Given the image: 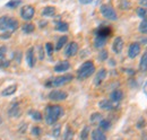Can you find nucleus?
<instances>
[{
	"instance_id": "nucleus-32",
	"label": "nucleus",
	"mask_w": 147,
	"mask_h": 140,
	"mask_svg": "<svg viewBox=\"0 0 147 140\" xmlns=\"http://www.w3.org/2000/svg\"><path fill=\"white\" fill-rule=\"evenodd\" d=\"M136 13H137V15H138L140 18H146L147 17V8L139 7V8H137Z\"/></svg>"
},
{
	"instance_id": "nucleus-37",
	"label": "nucleus",
	"mask_w": 147,
	"mask_h": 140,
	"mask_svg": "<svg viewBox=\"0 0 147 140\" xmlns=\"http://www.w3.org/2000/svg\"><path fill=\"white\" fill-rule=\"evenodd\" d=\"M74 137V133H73V130L69 128V127H67V129H66V132H65V139L66 140H70L73 139Z\"/></svg>"
},
{
	"instance_id": "nucleus-35",
	"label": "nucleus",
	"mask_w": 147,
	"mask_h": 140,
	"mask_svg": "<svg viewBox=\"0 0 147 140\" xmlns=\"http://www.w3.org/2000/svg\"><path fill=\"white\" fill-rule=\"evenodd\" d=\"M9 66H10V61H9V60H7V59H5V58L0 59V69H6V68H8Z\"/></svg>"
},
{
	"instance_id": "nucleus-48",
	"label": "nucleus",
	"mask_w": 147,
	"mask_h": 140,
	"mask_svg": "<svg viewBox=\"0 0 147 140\" xmlns=\"http://www.w3.org/2000/svg\"><path fill=\"white\" fill-rule=\"evenodd\" d=\"M47 25V22H40V27H43Z\"/></svg>"
},
{
	"instance_id": "nucleus-8",
	"label": "nucleus",
	"mask_w": 147,
	"mask_h": 140,
	"mask_svg": "<svg viewBox=\"0 0 147 140\" xmlns=\"http://www.w3.org/2000/svg\"><path fill=\"white\" fill-rule=\"evenodd\" d=\"M123 38L121 37V36H117L115 38H114V41H113V44H112V50H113V52L114 53H120L122 51V49H123Z\"/></svg>"
},
{
	"instance_id": "nucleus-24",
	"label": "nucleus",
	"mask_w": 147,
	"mask_h": 140,
	"mask_svg": "<svg viewBox=\"0 0 147 140\" xmlns=\"http://www.w3.org/2000/svg\"><path fill=\"white\" fill-rule=\"evenodd\" d=\"M55 30L59 32H67L69 30V25L66 22H57L55 23Z\"/></svg>"
},
{
	"instance_id": "nucleus-14",
	"label": "nucleus",
	"mask_w": 147,
	"mask_h": 140,
	"mask_svg": "<svg viewBox=\"0 0 147 140\" xmlns=\"http://www.w3.org/2000/svg\"><path fill=\"white\" fill-rule=\"evenodd\" d=\"M123 98V92L120 89H115L110 94V100L112 102H120Z\"/></svg>"
},
{
	"instance_id": "nucleus-2",
	"label": "nucleus",
	"mask_w": 147,
	"mask_h": 140,
	"mask_svg": "<svg viewBox=\"0 0 147 140\" xmlns=\"http://www.w3.org/2000/svg\"><path fill=\"white\" fill-rule=\"evenodd\" d=\"M95 71V66L92 61H85L77 71V77L78 79H86L88 77H91Z\"/></svg>"
},
{
	"instance_id": "nucleus-26",
	"label": "nucleus",
	"mask_w": 147,
	"mask_h": 140,
	"mask_svg": "<svg viewBox=\"0 0 147 140\" xmlns=\"http://www.w3.org/2000/svg\"><path fill=\"white\" fill-rule=\"evenodd\" d=\"M103 119V116H102V114L101 113H97V112H95V113H93L92 115H91V123L92 124H98L100 121Z\"/></svg>"
},
{
	"instance_id": "nucleus-10",
	"label": "nucleus",
	"mask_w": 147,
	"mask_h": 140,
	"mask_svg": "<svg viewBox=\"0 0 147 140\" xmlns=\"http://www.w3.org/2000/svg\"><path fill=\"white\" fill-rule=\"evenodd\" d=\"M77 52H78V44H77L76 42H70V43L67 45V48H66L65 55L68 57V58H70V57L76 55Z\"/></svg>"
},
{
	"instance_id": "nucleus-9",
	"label": "nucleus",
	"mask_w": 147,
	"mask_h": 140,
	"mask_svg": "<svg viewBox=\"0 0 147 140\" xmlns=\"http://www.w3.org/2000/svg\"><path fill=\"white\" fill-rule=\"evenodd\" d=\"M26 62L28 65V67L33 68L35 66V62H36V58H35V54H34V49L33 48H30L27 51H26Z\"/></svg>"
},
{
	"instance_id": "nucleus-6",
	"label": "nucleus",
	"mask_w": 147,
	"mask_h": 140,
	"mask_svg": "<svg viewBox=\"0 0 147 140\" xmlns=\"http://www.w3.org/2000/svg\"><path fill=\"white\" fill-rule=\"evenodd\" d=\"M67 97H68V94H67L65 90H59V89L52 90V92L49 94V98H50L51 101H55V102L65 101Z\"/></svg>"
},
{
	"instance_id": "nucleus-39",
	"label": "nucleus",
	"mask_w": 147,
	"mask_h": 140,
	"mask_svg": "<svg viewBox=\"0 0 147 140\" xmlns=\"http://www.w3.org/2000/svg\"><path fill=\"white\" fill-rule=\"evenodd\" d=\"M42 133V129L40 127H33L32 128V135L35 136V137H40Z\"/></svg>"
},
{
	"instance_id": "nucleus-29",
	"label": "nucleus",
	"mask_w": 147,
	"mask_h": 140,
	"mask_svg": "<svg viewBox=\"0 0 147 140\" xmlns=\"http://www.w3.org/2000/svg\"><path fill=\"white\" fill-rule=\"evenodd\" d=\"M22 0H9L7 3H6V7L7 8H17L18 6L22 5Z\"/></svg>"
},
{
	"instance_id": "nucleus-25",
	"label": "nucleus",
	"mask_w": 147,
	"mask_h": 140,
	"mask_svg": "<svg viewBox=\"0 0 147 140\" xmlns=\"http://www.w3.org/2000/svg\"><path fill=\"white\" fill-rule=\"evenodd\" d=\"M68 42V36H66V35H63V36H61L59 40H58V42H57V44H55V50L57 51H59V50H61L63 46H65V44Z\"/></svg>"
},
{
	"instance_id": "nucleus-30",
	"label": "nucleus",
	"mask_w": 147,
	"mask_h": 140,
	"mask_svg": "<svg viewBox=\"0 0 147 140\" xmlns=\"http://www.w3.org/2000/svg\"><path fill=\"white\" fill-rule=\"evenodd\" d=\"M139 32L143 34H147V17L143 18V22L139 24Z\"/></svg>"
},
{
	"instance_id": "nucleus-41",
	"label": "nucleus",
	"mask_w": 147,
	"mask_h": 140,
	"mask_svg": "<svg viewBox=\"0 0 147 140\" xmlns=\"http://www.w3.org/2000/svg\"><path fill=\"white\" fill-rule=\"evenodd\" d=\"M6 52H7V48L6 46H0V59L5 58Z\"/></svg>"
},
{
	"instance_id": "nucleus-33",
	"label": "nucleus",
	"mask_w": 147,
	"mask_h": 140,
	"mask_svg": "<svg viewBox=\"0 0 147 140\" xmlns=\"http://www.w3.org/2000/svg\"><path fill=\"white\" fill-rule=\"evenodd\" d=\"M60 132H61V125L58 123V124H55V127H53V129H52V136L55 138H58L60 136Z\"/></svg>"
},
{
	"instance_id": "nucleus-16",
	"label": "nucleus",
	"mask_w": 147,
	"mask_h": 140,
	"mask_svg": "<svg viewBox=\"0 0 147 140\" xmlns=\"http://www.w3.org/2000/svg\"><path fill=\"white\" fill-rule=\"evenodd\" d=\"M92 139L93 140H105L107 136L101 129H95L92 131Z\"/></svg>"
},
{
	"instance_id": "nucleus-34",
	"label": "nucleus",
	"mask_w": 147,
	"mask_h": 140,
	"mask_svg": "<svg viewBox=\"0 0 147 140\" xmlns=\"http://www.w3.org/2000/svg\"><path fill=\"white\" fill-rule=\"evenodd\" d=\"M108 58H109V53L107 50L100 51V53H98V60L100 61H105V60H108Z\"/></svg>"
},
{
	"instance_id": "nucleus-31",
	"label": "nucleus",
	"mask_w": 147,
	"mask_h": 140,
	"mask_svg": "<svg viewBox=\"0 0 147 140\" xmlns=\"http://www.w3.org/2000/svg\"><path fill=\"white\" fill-rule=\"evenodd\" d=\"M30 115L32 116V119H34L35 121H41L42 120V114H41V112H38V111H30Z\"/></svg>"
},
{
	"instance_id": "nucleus-7",
	"label": "nucleus",
	"mask_w": 147,
	"mask_h": 140,
	"mask_svg": "<svg viewBox=\"0 0 147 140\" xmlns=\"http://www.w3.org/2000/svg\"><path fill=\"white\" fill-rule=\"evenodd\" d=\"M139 53H140V44H139V43H137V42L131 43V44H130V46H129V49H128L129 58L135 59Z\"/></svg>"
},
{
	"instance_id": "nucleus-49",
	"label": "nucleus",
	"mask_w": 147,
	"mask_h": 140,
	"mask_svg": "<svg viewBox=\"0 0 147 140\" xmlns=\"http://www.w3.org/2000/svg\"><path fill=\"white\" fill-rule=\"evenodd\" d=\"M2 123V119H1V116H0V124Z\"/></svg>"
},
{
	"instance_id": "nucleus-12",
	"label": "nucleus",
	"mask_w": 147,
	"mask_h": 140,
	"mask_svg": "<svg viewBox=\"0 0 147 140\" xmlns=\"http://www.w3.org/2000/svg\"><path fill=\"white\" fill-rule=\"evenodd\" d=\"M70 69V63L68 61H60L55 66V72H65Z\"/></svg>"
},
{
	"instance_id": "nucleus-36",
	"label": "nucleus",
	"mask_w": 147,
	"mask_h": 140,
	"mask_svg": "<svg viewBox=\"0 0 147 140\" xmlns=\"http://www.w3.org/2000/svg\"><path fill=\"white\" fill-rule=\"evenodd\" d=\"M90 135V127H84L82 133H80V139H87Z\"/></svg>"
},
{
	"instance_id": "nucleus-47",
	"label": "nucleus",
	"mask_w": 147,
	"mask_h": 140,
	"mask_svg": "<svg viewBox=\"0 0 147 140\" xmlns=\"http://www.w3.org/2000/svg\"><path fill=\"white\" fill-rule=\"evenodd\" d=\"M143 90H144V93H145V95L147 96V81L144 84V87H143Z\"/></svg>"
},
{
	"instance_id": "nucleus-17",
	"label": "nucleus",
	"mask_w": 147,
	"mask_h": 140,
	"mask_svg": "<svg viewBox=\"0 0 147 140\" xmlns=\"http://www.w3.org/2000/svg\"><path fill=\"white\" fill-rule=\"evenodd\" d=\"M16 90H17V85H16V84L9 85V86H7V87L2 90L1 95H2V96H11V95H14V94L16 93Z\"/></svg>"
},
{
	"instance_id": "nucleus-45",
	"label": "nucleus",
	"mask_w": 147,
	"mask_h": 140,
	"mask_svg": "<svg viewBox=\"0 0 147 140\" xmlns=\"http://www.w3.org/2000/svg\"><path fill=\"white\" fill-rule=\"evenodd\" d=\"M138 3H139V6L147 8V0H138Z\"/></svg>"
},
{
	"instance_id": "nucleus-3",
	"label": "nucleus",
	"mask_w": 147,
	"mask_h": 140,
	"mask_svg": "<svg viewBox=\"0 0 147 140\" xmlns=\"http://www.w3.org/2000/svg\"><path fill=\"white\" fill-rule=\"evenodd\" d=\"M74 79L73 75H63V76H59V77H55L53 79L47 81V87H60V86H63L68 83H70Z\"/></svg>"
},
{
	"instance_id": "nucleus-21",
	"label": "nucleus",
	"mask_w": 147,
	"mask_h": 140,
	"mask_svg": "<svg viewBox=\"0 0 147 140\" xmlns=\"http://www.w3.org/2000/svg\"><path fill=\"white\" fill-rule=\"evenodd\" d=\"M22 31H23V33H25V34H32V33L35 31V26H34V24H32V23H25V24L22 26Z\"/></svg>"
},
{
	"instance_id": "nucleus-13",
	"label": "nucleus",
	"mask_w": 147,
	"mask_h": 140,
	"mask_svg": "<svg viewBox=\"0 0 147 140\" xmlns=\"http://www.w3.org/2000/svg\"><path fill=\"white\" fill-rule=\"evenodd\" d=\"M105 77H107V70L105 69L98 70L97 73H96V76H95V78H94V84H95L96 86L101 85L102 81L105 79Z\"/></svg>"
},
{
	"instance_id": "nucleus-11",
	"label": "nucleus",
	"mask_w": 147,
	"mask_h": 140,
	"mask_svg": "<svg viewBox=\"0 0 147 140\" xmlns=\"http://www.w3.org/2000/svg\"><path fill=\"white\" fill-rule=\"evenodd\" d=\"M20 115V106H19L18 102L13 103L11 106L8 110V116L9 118H17Z\"/></svg>"
},
{
	"instance_id": "nucleus-43",
	"label": "nucleus",
	"mask_w": 147,
	"mask_h": 140,
	"mask_svg": "<svg viewBox=\"0 0 147 140\" xmlns=\"http://www.w3.org/2000/svg\"><path fill=\"white\" fill-rule=\"evenodd\" d=\"M38 57H40L41 60H43V58H44V52H43V48L42 46H38Z\"/></svg>"
},
{
	"instance_id": "nucleus-20",
	"label": "nucleus",
	"mask_w": 147,
	"mask_h": 140,
	"mask_svg": "<svg viewBox=\"0 0 147 140\" xmlns=\"http://www.w3.org/2000/svg\"><path fill=\"white\" fill-rule=\"evenodd\" d=\"M98 106L102 108V110H105V111H110L114 107V105L112 103L111 100H102L100 103H98Z\"/></svg>"
},
{
	"instance_id": "nucleus-42",
	"label": "nucleus",
	"mask_w": 147,
	"mask_h": 140,
	"mask_svg": "<svg viewBox=\"0 0 147 140\" xmlns=\"http://www.w3.org/2000/svg\"><path fill=\"white\" fill-rule=\"evenodd\" d=\"M145 124H146V123H145V120L142 118V119L138 121V123H137V128L142 129V128H144V127H145Z\"/></svg>"
},
{
	"instance_id": "nucleus-1",
	"label": "nucleus",
	"mask_w": 147,
	"mask_h": 140,
	"mask_svg": "<svg viewBox=\"0 0 147 140\" xmlns=\"http://www.w3.org/2000/svg\"><path fill=\"white\" fill-rule=\"evenodd\" d=\"M63 115V108L60 105H49L45 107L44 119L49 125H52L58 122V120Z\"/></svg>"
},
{
	"instance_id": "nucleus-18",
	"label": "nucleus",
	"mask_w": 147,
	"mask_h": 140,
	"mask_svg": "<svg viewBox=\"0 0 147 140\" xmlns=\"http://www.w3.org/2000/svg\"><path fill=\"white\" fill-rule=\"evenodd\" d=\"M107 38H108V37H104V36H100V35H97V36L95 37V40H94V46H95V48H97V49L103 48V46L107 44Z\"/></svg>"
},
{
	"instance_id": "nucleus-22",
	"label": "nucleus",
	"mask_w": 147,
	"mask_h": 140,
	"mask_svg": "<svg viewBox=\"0 0 147 140\" xmlns=\"http://www.w3.org/2000/svg\"><path fill=\"white\" fill-rule=\"evenodd\" d=\"M42 15L44 17H53L55 15V8L52 6H48L42 10Z\"/></svg>"
},
{
	"instance_id": "nucleus-40",
	"label": "nucleus",
	"mask_w": 147,
	"mask_h": 140,
	"mask_svg": "<svg viewBox=\"0 0 147 140\" xmlns=\"http://www.w3.org/2000/svg\"><path fill=\"white\" fill-rule=\"evenodd\" d=\"M120 8L121 9H129L130 8V2L129 1H126V0H122L120 2Z\"/></svg>"
},
{
	"instance_id": "nucleus-38",
	"label": "nucleus",
	"mask_w": 147,
	"mask_h": 140,
	"mask_svg": "<svg viewBox=\"0 0 147 140\" xmlns=\"http://www.w3.org/2000/svg\"><path fill=\"white\" fill-rule=\"evenodd\" d=\"M45 49H47V53H48V55H52L53 52H55L53 44H51V43H47V44H45Z\"/></svg>"
},
{
	"instance_id": "nucleus-4",
	"label": "nucleus",
	"mask_w": 147,
	"mask_h": 140,
	"mask_svg": "<svg viewBox=\"0 0 147 140\" xmlns=\"http://www.w3.org/2000/svg\"><path fill=\"white\" fill-rule=\"evenodd\" d=\"M101 14L103 15V17H105L109 20H117L118 19L117 11L110 5H102L101 6Z\"/></svg>"
},
{
	"instance_id": "nucleus-46",
	"label": "nucleus",
	"mask_w": 147,
	"mask_h": 140,
	"mask_svg": "<svg viewBox=\"0 0 147 140\" xmlns=\"http://www.w3.org/2000/svg\"><path fill=\"white\" fill-rule=\"evenodd\" d=\"M80 1V3H83V5H88V3H91L93 0H79Z\"/></svg>"
},
{
	"instance_id": "nucleus-27",
	"label": "nucleus",
	"mask_w": 147,
	"mask_h": 140,
	"mask_svg": "<svg viewBox=\"0 0 147 140\" xmlns=\"http://www.w3.org/2000/svg\"><path fill=\"white\" fill-rule=\"evenodd\" d=\"M18 26H19L18 20H17L16 18L10 17V19H9V31H10V32L16 31V30L18 28Z\"/></svg>"
},
{
	"instance_id": "nucleus-15",
	"label": "nucleus",
	"mask_w": 147,
	"mask_h": 140,
	"mask_svg": "<svg viewBox=\"0 0 147 140\" xmlns=\"http://www.w3.org/2000/svg\"><path fill=\"white\" fill-rule=\"evenodd\" d=\"M112 33V30L108 26H100L97 30H96V35H100V36H104V37H109Z\"/></svg>"
},
{
	"instance_id": "nucleus-5",
	"label": "nucleus",
	"mask_w": 147,
	"mask_h": 140,
	"mask_svg": "<svg viewBox=\"0 0 147 140\" xmlns=\"http://www.w3.org/2000/svg\"><path fill=\"white\" fill-rule=\"evenodd\" d=\"M35 15V8L31 5H26L20 10V17L24 20H31Z\"/></svg>"
},
{
	"instance_id": "nucleus-19",
	"label": "nucleus",
	"mask_w": 147,
	"mask_h": 140,
	"mask_svg": "<svg viewBox=\"0 0 147 140\" xmlns=\"http://www.w3.org/2000/svg\"><path fill=\"white\" fill-rule=\"evenodd\" d=\"M9 19L8 16L0 17V31H9Z\"/></svg>"
},
{
	"instance_id": "nucleus-23",
	"label": "nucleus",
	"mask_w": 147,
	"mask_h": 140,
	"mask_svg": "<svg viewBox=\"0 0 147 140\" xmlns=\"http://www.w3.org/2000/svg\"><path fill=\"white\" fill-rule=\"evenodd\" d=\"M139 70L142 72H146L147 71V52H145L142 58H140V61H139Z\"/></svg>"
},
{
	"instance_id": "nucleus-28",
	"label": "nucleus",
	"mask_w": 147,
	"mask_h": 140,
	"mask_svg": "<svg viewBox=\"0 0 147 140\" xmlns=\"http://www.w3.org/2000/svg\"><path fill=\"white\" fill-rule=\"evenodd\" d=\"M98 125H100V129H101V130H103V131H107V130H109V129L111 128L110 121L104 120V119H102V120L100 121Z\"/></svg>"
},
{
	"instance_id": "nucleus-44",
	"label": "nucleus",
	"mask_w": 147,
	"mask_h": 140,
	"mask_svg": "<svg viewBox=\"0 0 147 140\" xmlns=\"http://www.w3.org/2000/svg\"><path fill=\"white\" fill-rule=\"evenodd\" d=\"M10 35H11V32H10V31H6V33L0 35V37H1V38H8V37H10Z\"/></svg>"
}]
</instances>
